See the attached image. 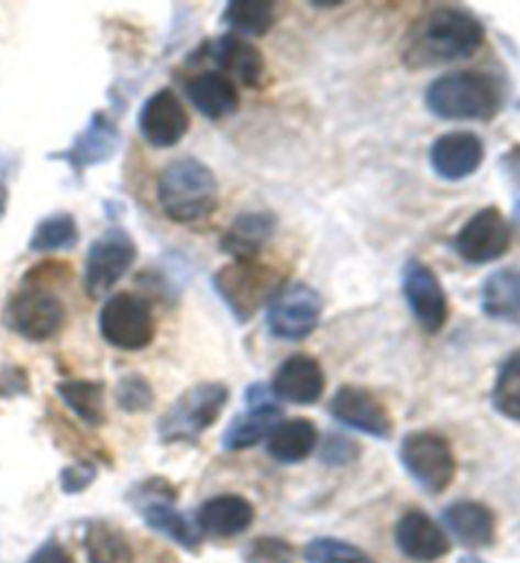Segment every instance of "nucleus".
<instances>
[{"label": "nucleus", "mask_w": 520, "mask_h": 563, "mask_svg": "<svg viewBox=\"0 0 520 563\" xmlns=\"http://www.w3.org/2000/svg\"><path fill=\"white\" fill-rule=\"evenodd\" d=\"M485 41V26L475 13L457 5H440L409 29L401 59L409 69L469 59Z\"/></svg>", "instance_id": "1"}, {"label": "nucleus", "mask_w": 520, "mask_h": 563, "mask_svg": "<svg viewBox=\"0 0 520 563\" xmlns=\"http://www.w3.org/2000/svg\"><path fill=\"white\" fill-rule=\"evenodd\" d=\"M158 203L176 223L209 219L219 209V184L209 165L196 157L173 161L158 178Z\"/></svg>", "instance_id": "2"}, {"label": "nucleus", "mask_w": 520, "mask_h": 563, "mask_svg": "<svg viewBox=\"0 0 520 563\" xmlns=\"http://www.w3.org/2000/svg\"><path fill=\"white\" fill-rule=\"evenodd\" d=\"M427 110L442 120H493L502 104L498 79L483 71H452L434 79L424 95Z\"/></svg>", "instance_id": "3"}, {"label": "nucleus", "mask_w": 520, "mask_h": 563, "mask_svg": "<svg viewBox=\"0 0 520 563\" xmlns=\"http://www.w3.org/2000/svg\"><path fill=\"white\" fill-rule=\"evenodd\" d=\"M213 289L234 318L246 322L283 289V275L257 260L231 262L213 275Z\"/></svg>", "instance_id": "4"}, {"label": "nucleus", "mask_w": 520, "mask_h": 563, "mask_svg": "<svg viewBox=\"0 0 520 563\" xmlns=\"http://www.w3.org/2000/svg\"><path fill=\"white\" fill-rule=\"evenodd\" d=\"M229 401V388L219 380H203L178 396L158 421V437L165 444L196 442L221 417Z\"/></svg>", "instance_id": "5"}, {"label": "nucleus", "mask_w": 520, "mask_h": 563, "mask_svg": "<svg viewBox=\"0 0 520 563\" xmlns=\"http://www.w3.org/2000/svg\"><path fill=\"white\" fill-rule=\"evenodd\" d=\"M66 322L64 302L44 285L23 282L3 310V325L29 343H46L62 333Z\"/></svg>", "instance_id": "6"}, {"label": "nucleus", "mask_w": 520, "mask_h": 563, "mask_svg": "<svg viewBox=\"0 0 520 563\" xmlns=\"http://www.w3.org/2000/svg\"><path fill=\"white\" fill-rule=\"evenodd\" d=\"M99 333L118 351H143L155 338V314L143 297L118 292L99 310Z\"/></svg>", "instance_id": "7"}, {"label": "nucleus", "mask_w": 520, "mask_h": 563, "mask_svg": "<svg viewBox=\"0 0 520 563\" xmlns=\"http://www.w3.org/2000/svg\"><path fill=\"white\" fill-rule=\"evenodd\" d=\"M401 465L407 467L411 477L417 479L419 487L427 493L440 495L447 490L455 479L457 462L450 442L440 434L432 432H411L403 437L399 450Z\"/></svg>", "instance_id": "8"}, {"label": "nucleus", "mask_w": 520, "mask_h": 563, "mask_svg": "<svg viewBox=\"0 0 520 563\" xmlns=\"http://www.w3.org/2000/svg\"><path fill=\"white\" fill-rule=\"evenodd\" d=\"M137 260V244L125 229L112 227L102 236L95 239L89 246L87 264H85V289L92 300H99L112 287L128 275L132 264Z\"/></svg>", "instance_id": "9"}, {"label": "nucleus", "mask_w": 520, "mask_h": 563, "mask_svg": "<svg viewBox=\"0 0 520 563\" xmlns=\"http://www.w3.org/2000/svg\"><path fill=\"white\" fill-rule=\"evenodd\" d=\"M323 318V297L310 285L283 287L272 297L267 310V328L279 341H305Z\"/></svg>", "instance_id": "10"}, {"label": "nucleus", "mask_w": 520, "mask_h": 563, "mask_svg": "<svg viewBox=\"0 0 520 563\" xmlns=\"http://www.w3.org/2000/svg\"><path fill=\"white\" fill-rule=\"evenodd\" d=\"M135 493H137V500L132 503H135V508L140 512H143L147 528L168 536L173 543L184 545L186 551L201 549V531H198V526H193L184 512L173 508L176 490H173L163 477L147 479L145 485L135 487Z\"/></svg>", "instance_id": "11"}, {"label": "nucleus", "mask_w": 520, "mask_h": 563, "mask_svg": "<svg viewBox=\"0 0 520 563\" xmlns=\"http://www.w3.org/2000/svg\"><path fill=\"white\" fill-rule=\"evenodd\" d=\"M513 244V231L500 209L488 206L469 219L455 236V252L467 264H490L508 254Z\"/></svg>", "instance_id": "12"}, {"label": "nucleus", "mask_w": 520, "mask_h": 563, "mask_svg": "<svg viewBox=\"0 0 520 563\" xmlns=\"http://www.w3.org/2000/svg\"><path fill=\"white\" fill-rule=\"evenodd\" d=\"M401 292L414 320L427 333H440L447 325L450 305L440 277L424 262L409 260L401 269Z\"/></svg>", "instance_id": "13"}, {"label": "nucleus", "mask_w": 520, "mask_h": 563, "mask_svg": "<svg viewBox=\"0 0 520 563\" xmlns=\"http://www.w3.org/2000/svg\"><path fill=\"white\" fill-rule=\"evenodd\" d=\"M140 135L153 147H176L186 137L191 120L173 89H158L145 99L137 114Z\"/></svg>", "instance_id": "14"}, {"label": "nucleus", "mask_w": 520, "mask_h": 563, "mask_svg": "<svg viewBox=\"0 0 520 563\" xmlns=\"http://www.w3.org/2000/svg\"><path fill=\"white\" fill-rule=\"evenodd\" d=\"M330 413L341 424L356 429V432L370 434L376 439H389L394 432L391 417L381 401L368 388L343 386L330 399Z\"/></svg>", "instance_id": "15"}, {"label": "nucleus", "mask_w": 520, "mask_h": 563, "mask_svg": "<svg viewBox=\"0 0 520 563\" xmlns=\"http://www.w3.org/2000/svg\"><path fill=\"white\" fill-rule=\"evenodd\" d=\"M485 161V145L475 132L457 130L436 137L429 147L432 170L444 180H465L477 173Z\"/></svg>", "instance_id": "16"}, {"label": "nucleus", "mask_w": 520, "mask_h": 563, "mask_svg": "<svg viewBox=\"0 0 520 563\" xmlns=\"http://www.w3.org/2000/svg\"><path fill=\"white\" fill-rule=\"evenodd\" d=\"M206 54L234 85L239 81L244 87H259L264 71H267L259 48L250 38L236 36V33H224V36L206 44Z\"/></svg>", "instance_id": "17"}, {"label": "nucleus", "mask_w": 520, "mask_h": 563, "mask_svg": "<svg viewBox=\"0 0 520 563\" xmlns=\"http://www.w3.org/2000/svg\"><path fill=\"white\" fill-rule=\"evenodd\" d=\"M323 391L325 371L312 355L305 353L290 355V358L275 371V378H272V394H275L277 399L302 404V407L316 404L320 396H323Z\"/></svg>", "instance_id": "18"}, {"label": "nucleus", "mask_w": 520, "mask_h": 563, "mask_svg": "<svg viewBox=\"0 0 520 563\" xmlns=\"http://www.w3.org/2000/svg\"><path fill=\"white\" fill-rule=\"evenodd\" d=\"M394 538L403 556L417 563L440 561L450 553V538L422 510L403 512L396 523Z\"/></svg>", "instance_id": "19"}, {"label": "nucleus", "mask_w": 520, "mask_h": 563, "mask_svg": "<svg viewBox=\"0 0 520 563\" xmlns=\"http://www.w3.org/2000/svg\"><path fill=\"white\" fill-rule=\"evenodd\" d=\"M254 523L252 503L242 495H217L198 508V531L213 538H234L250 531Z\"/></svg>", "instance_id": "20"}, {"label": "nucleus", "mask_w": 520, "mask_h": 563, "mask_svg": "<svg viewBox=\"0 0 520 563\" xmlns=\"http://www.w3.org/2000/svg\"><path fill=\"white\" fill-rule=\"evenodd\" d=\"M186 95L203 118L226 120L239 110V89L221 71H201L186 81Z\"/></svg>", "instance_id": "21"}, {"label": "nucleus", "mask_w": 520, "mask_h": 563, "mask_svg": "<svg viewBox=\"0 0 520 563\" xmlns=\"http://www.w3.org/2000/svg\"><path fill=\"white\" fill-rule=\"evenodd\" d=\"M120 143V130L114 128V122L107 118L104 112H95V118L89 120L81 135H77L69 151L59 153L62 161L71 165L74 170L81 173L89 165L104 163L107 157L114 153V147Z\"/></svg>", "instance_id": "22"}, {"label": "nucleus", "mask_w": 520, "mask_h": 563, "mask_svg": "<svg viewBox=\"0 0 520 563\" xmlns=\"http://www.w3.org/2000/svg\"><path fill=\"white\" fill-rule=\"evenodd\" d=\"M275 231L277 219L272 213H242L221 236V252L234 256V262L257 260Z\"/></svg>", "instance_id": "23"}, {"label": "nucleus", "mask_w": 520, "mask_h": 563, "mask_svg": "<svg viewBox=\"0 0 520 563\" xmlns=\"http://www.w3.org/2000/svg\"><path fill=\"white\" fill-rule=\"evenodd\" d=\"M447 531L467 549H485L495 541V516L488 505L475 500L452 503L442 512Z\"/></svg>", "instance_id": "24"}, {"label": "nucleus", "mask_w": 520, "mask_h": 563, "mask_svg": "<svg viewBox=\"0 0 520 563\" xmlns=\"http://www.w3.org/2000/svg\"><path fill=\"white\" fill-rule=\"evenodd\" d=\"M279 424H283V409L275 404H250V409L229 424L224 432V446L231 452L250 450V446H257L264 439H269Z\"/></svg>", "instance_id": "25"}, {"label": "nucleus", "mask_w": 520, "mask_h": 563, "mask_svg": "<svg viewBox=\"0 0 520 563\" xmlns=\"http://www.w3.org/2000/svg\"><path fill=\"white\" fill-rule=\"evenodd\" d=\"M483 312L490 320L520 322V269H498L483 282L480 289Z\"/></svg>", "instance_id": "26"}, {"label": "nucleus", "mask_w": 520, "mask_h": 563, "mask_svg": "<svg viewBox=\"0 0 520 563\" xmlns=\"http://www.w3.org/2000/svg\"><path fill=\"white\" fill-rule=\"evenodd\" d=\"M320 442L318 427L310 419L283 421L267 439V452L283 465L308 460Z\"/></svg>", "instance_id": "27"}, {"label": "nucleus", "mask_w": 520, "mask_h": 563, "mask_svg": "<svg viewBox=\"0 0 520 563\" xmlns=\"http://www.w3.org/2000/svg\"><path fill=\"white\" fill-rule=\"evenodd\" d=\"M56 394L69 407L71 413L85 421L89 427H102L107 419L104 411V384L102 380L87 378H69L56 384Z\"/></svg>", "instance_id": "28"}, {"label": "nucleus", "mask_w": 520, "mask_h": 563, "mask_svg": "<svg viewBox=\"0 0 520 563\" xmlns=\"http://www.w3.org/2000/svg\"><path fill=\"white\" fill-rule=\"evenodd\" d=\"M275 5L267 0H231L224 8V23L236 36H267L275 26Z\"/></svg>", "instance_id": "29"}, {"label": "nucleus", "mask_w": 520, "mask_h": 563, "mask_svg": "<svg viewBox=\"0 0 520 563\" xmlns=\"http://www.w3.org/2000/svg\"><path fill=\"white\" fill-rule=\"evenodd\" d=\"M79 242V227L71 213H52L36 223L29 239V250L36 254L69 252Z\"/></svg>", "instance_id": "30"}, {"label": "nucleus", "mask_w": 520, "mask_h": 563, "mask_svg": "<svg viewBox=\"0 0 520 563\" xmlns=\"http://www.w3.org/2000/svg\"><path fill=\"white\" fill-rule=\"evenodd\" d=\"M85 549L89 563H135L125 536L107 523H92L87 528Z\"/></svg>", "instance_id": "31"}, {"label": "nucleus", "mask_w": 520, "mask_h": 563, "mask_svg": "<svg viewBox=\"0 0 520 563\" xmlns=\"http://www.w3.org/2000/svg\"><path fill=\"white\" fill-rule=\"evenodd\" d=\"M493 404L502 417L520 421V351L510 353L500 366L493 388Z\"/></svg>", "instance_id": "32"}, {"label": "nucleus", "mask_w": 520, "mask_h": 563, "mask_svg": "<svg viewBox=\"0 0 520 563\" xmlns=\"http://www.w3.org/2000/svg\"><path fill=\"white\" fill-rule=\"evenodd\" d=\"M305 561L308 563H376L366 551L358 545H351L338 538H316L305 549Z\"/></svg>", "instance_id": "33"}, {"label": "nucleus", "mask_w": 520, "mask_h": 563, "mask_svg": "<svg viewBox=\"0 0 520 563\" xmlns=\"http://www.w3.org/2000/svg\"><path fill=\"white\" fill-rule=\"evenodd\" d=\"M114 396H118L120 409L128 413H140V411H147L153 407V388L143 376H137V374L120 378Z\"/></svg>", "instance_id": "34"}, {"label": "nucleus", "mask_w": 520, "mask_h": 563, "mask_svg": "<svg viewBox=\"0 0 520 563\" xmlns=\"http://www.w3.org/2000/svg\"><path fill=\"white\" fill-rule=\"evenodd\" d=\"M358 444L353 442L348 437H328L323 442V450H320V460L325 462V465H333V467H341V465H351L353 460L358 457Z\"/></svg>", "instance_id": "35"}, {"label": "nucleus", "mask_w": 520, "mask_h": 563, "mask_svg": "<svg viewBox=\"0 0 520 563\" xmlns=\"http://www.w3.org/2000/svg\"><path fill=\"white\" fill-rule=\"evenodd\" d=\"M250 556L267 563H292L295 549L290 543L277 541V538H259V541L252 545Z\"/></svg>", "instance_id": "36"}, {"label": "nucleus", "mask_w": 520, "mask_h": 563, "mask_svg": "<svg viewBox=\"0 0 520 563\" xmlns=\"http://www.w3.org/2000/svg\"><path fill=\"white\" fill-rule=\"evenodd\" d=\"M97 467L89 465V462H77V465H69L62 472V490L69 495H77L87 490L89 485L95 483Z\"/></svg>", "instance_id": "37"}, {"label": "nucleus", "mask_w": 520, "mask_h": 563, "mask_svg": "<svg viewBox=\"0 0 520 563\" xmlns=\"http://www.w3.org/2000/svg\"><path fill=\"white\" fill-rule=\"evenodd\" d=\"M26 563H74V561L62 543L46 541Z\"/></svg>", "instance_id": "38"}, {"label": "nucleus", "mask_w": 520, "mask_h": 563, "mask_svg": "<svg viewBox=\"0 0 520 563\" xmlns=\"http://www.w3.org/2000/svg\"><path fill=\"white\" fill-rule=\"evenodd\" d=\"M312 8H341V3H328V0H316V3H312Z\"/></svg>", "instance_id": "39"}, {"label": "nucleus", "mask_w": 520, "mask_h": 563, "mask_svg": "<svg viewBox=\"0 0 520 563\" xmlns=\"http://www.w3.org/2000/svg\"><path fill=\"white\" fill-rule=\"evenodd\" d=\"M460 563H483V561L475 559V556H465V559H460Z\"/></svg>", "instance_id": "40"}, {"label": "nucleus", "mask_w": 520, "mask_h": 563, "mask_svg": "<svg viewBox=\"0 0 520 563\" xmlns=\"http://www.w3.org/2000/svg\"><path fill=\"white\" fill-rule=\"evenodd\" d=\"M518 219H520V203H518Z\"/></svg>", "instance_id": "41"}, {"label": "nucleus", "mask_w": 520, "mask_h": 563, "mask_svg": "<svg viewBox=\"0 0 520 563\" xmlns=\"http://www.w3.org/2000/svg\"><path fill=\"white\" fill-rule=\"evenodd\" d=\"M516 107H518V110H520V99H518V104H516Z\"/></svg>", "instance_id": "42"}]
</instances>
